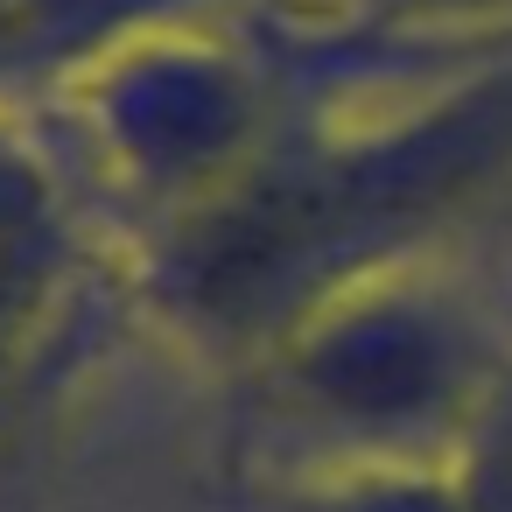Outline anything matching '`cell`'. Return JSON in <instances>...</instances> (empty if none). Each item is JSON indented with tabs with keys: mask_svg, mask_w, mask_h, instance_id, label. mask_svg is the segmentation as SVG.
<instances>
[{
	"mask_svg": "<svg viewBox=\"0 0 512 512\" xmlns=\"http://www.w3.org/2000/svg\"><path fill=\"white\" fill-rule=\"evenodd\" d=\"M512 358L484 323L414 267L316 309L267 358L239 372L253 421L316 470L449 463L463 421Z\"/></svg>",
	"mask_w": 512,
	"mask_h": 512,
	"instance_id": "cell-2",
	"label": "cell"
},
{
	"mask_svg": "<svg viewBox=\"0 0 512 512\" xmlns=\"http://www.w3.org/2000/svg\"><path fill=\"white\" fill-rule=\"evenodd\" d=\"M99 239V197L78 162L36 134V113L0 120V400L99 274Z\"/></svg>",
	"mask_w": 512,
	"mask_h": 512,
	"instance_id": "cell-3",
	"label": "cell"
},
{
	"mask_svg": "<svg viewBox=\"0 0 512 512\" xmlns=\"http://www.w3.org/2000/svg\"><path fill=\"white\" fill-rule=\"evenodd\" d=\"M274 512H463L442 463H358V470H316L288 477Z\"/></svg>",
	"mask_w": 512,
	"mask_h": 512,
	"instance_id": "cell-5",
	"label": "cell"
},
{
	"mask_svg": "<svg viewBox=\"0 0 512 512\" xmlns=\"http://www.w3.org/2000/svg\"><path fill=\"white\" fill-rule=\"evenodd\" d=\"M512 162V78H477L393 120L323 113L204 204L120 253L127 302L183 351L246 372L316 309L414 253Z\"/></svg>",
	"mask_w": 512,
	"mask_h": 512,
	"instance_id": "cell-1",
	"label": "cell"
},
{
	"mask_svg": "<svg viewBox=\"0 0 512 512\" xmlns=\"http://www.w3.org/2000/svg\"><path fill=\"white\" fill-rule=\"evenodd\" d=\"M344 15L365 22V29L456 43L463 29H491V22H505V15H512V0H344Z\"/></svg>",
	"mask_w": 512,
	"mask_h": 512,
	"instance_id": "cell-7",
	"label": "cell"
},
{
	"mask_svg": "<svg viewBox=\"0 0 512 512\" xmlns=\"http://www.w3.org/2000/svg\"><path fill=\"white\" fill-rule=\"evenodd\" d=\"M218 8H260V0H0V120L50 106L127 36Z\"/></svg>",
	"mask_w": 512,
	"mask_h": 512,
	"instance_id": "cell-4",
	"label": "cell"
},
{
	"mask_svg": "<svg viewBox=\"0 0 512 512\" xmlns=\"http://www.w3.org/2000/svg\"><path fill=\"white\" fill-rule=\"evenodd\" d=\"M442 470H449L463 512H512V365L491 379V393L463 421Z\"/></svg>",
	"mask_w": 512,
	"mask_h": 512,
	"instance_id": "cell-6",
	"label": "cell"
}]
</instances>
